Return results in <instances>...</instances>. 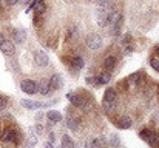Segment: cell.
<instances>
[{
    "label": "cell",
    "mask_w": 159,
    "mask_h": 148,
    "mask_svg": "<svg viewBox=\"0 0 159 148\" xmlns=\"http://www.w3.org/2000/svg\"><path fill=\"white\" fill-rule=\"evenodd\" d=\"M47 117H48L50 122H54V123H57V122L62 120V114H60L59 111H54V110H51V111L47 113Z\"/></svg>",
    "instance_id": "obj_12"
},
{
    "label": "cell",
    "mask_w": 159,
    "mask_h": 148,
    "mask_svg": "<svg viewBox=\"0 0 159 148\" xmlns=\"http://www.w3.org/2000/svg\"><path fill=\"white\" fill-rule=\"evenodd\" d=\"M87 47L90 49H93V51H96V49H101L102 47V37L99 36V34H90L88 37H87Z\"/></svg>",
    "instance_id": "obj_2"
},
{
    "label": "cell",
    "mask_w": 159,
    "mask_h": 148,
    "mask_svg": "<svg viewBox=\"0 0 159 148\" xmlns=\"http://www.w3.org/2000/svg\"><path fill=\"white\" fill-rule=\"evenodd\" d=\"M40 2H43V0H40Z\"/></svg>",
    "instance_id": "obj_37"
},
{
    "label": "cell",
    "mask_w": 159,
    "mask_h": 148,
    "mask_svg": "<svg viewBox=\"0 0 159 148\" xmlns=\"http://www.w3.org/2000/svg\"><path fill=\"white\" fill-rule=\"evenodd\" d=\"M0 11H2V3H0Z\"/></svg>",
    "instance_id": "obj_36"
},
{
    "label": "cell",
    "mask_w": 159,
    "mask_h": 148,
    "mask_svg": "<svg viewBox=\"0 0 159 148\" xmlns=\"http://www.w3.org/2000/svg\"><path fill=\"white\" fill-rule=\"evenodd\" d=\"M0 49L5 56H12L16 52V48H14V43L11 40H2L0 42Z\"/></svg>",
    "instance_id": "obj_5"
},
{
    "label": "cell",
    "mask_w": 159,
    "mask_h": 148,
    "mask_svg": "<svg viewBox=\"0 0 159 148\" xmlns=\"http://www.w3.org/2000/svg\"><path fill=\"white\" fill-rule=\"evenodd\" d=\"M111 144H113L114 147H119V137H117L116 134H111Z\"/></svg>",
    "instance_id": "obj_28"
},
{
    "label": "cell",
    "mask_w": 159,
    "mask_h": 148,
    "mask_svg": "<svg viewBox=\"0 0 159 148\" xmlns=\"http://www.w3.org/2000/svg\"><path fill=\"white\" fill-rule=\"evenodd\" d=\"M3 2H5V3L8 5V6H12V5H16V3H17L19 0H3Z\"/></svg>",
    "instance_id": "obj_29"
},
{
    "label": "cell",
    "mask_w": 159,
    "mask_h": 148,
    "mask_svg": "<svg viewBox=\"0 0 159 148\" xmlns=\"http://www.w3.org/2000/svg\"><path fill=\"white\" fill-rule=\"evenodd\" d=\"M6 106H8V102H6V99H5V97H0V111H3Z\"/></svg>",
    "instance_id": "obj_27"
},
{
    "label": "cell",
    "mask_w": 159,
    "mask_h": 148,
    "mask_svg": "<svg viewBox=\"0 0 159 148\" xmlns=\"http://www.w3.org/2000/svg\"><path fill=\"white\" fill-rule=\"evenodd\" d=\"M116 91L113 90V88H108L105 91V94H104V102H116Z\"/></svg>",
    "instance_id": "obj_13"
},
{
    "label": "cell",
    "mask_w": 159,
    "mask_h": 148,
    "mask_svg": "<svg viewBox=\"0 0 159 148\" xmlns=\"http://www.w3.org/2000/svg\"><path fill=\"white\" fill-rule=\"evenodd\" d=\"M152 133H153V131H150V130H147V128H145V130H141V133H139V137H141L142 141H145V142H147V141L150 139Z\"/></svg>",
    "instance_id": "obj_23"
},
{
    "label": "cell",
    "mask_w": 159,
    "mask_h": 148,
    "mask_svg": "<svg viewBox=\"0 0 159 148\" xmlns=\"http://www.w3.org/2000/svg\"><path fill=\"white\" fill-rule=\"evenodd\" d=\"M37 83L34 82V80H31V79H25V80H22V83H20V90L23 91V93H26V94H36L37 93Z\"/></svg>",
    "instance_id": "obj_1"
},
{
    "label": "cell",
    "mask_w": 159,
    "mask_h": 148,
    "mask_svg": "<svg viewBox=\"0 0 159 148\" xmlns=\"http://www.w3.org/2000/svg\"><path fill=\"white\" fill-rule=\"evenodd\" d=\"M98 79H99V85H105V83H108V82H110V79H111V74L107 71V73H102V74H101Z\"/></svg>",
    "instance_id": "obj_20"
},
{
    "label": "cell",
    "mask_w": 159,
    "mask_h": 148,
    "mask_svg": "<svg viewBox=\"0 0 159 148\" xmlns=\"http://www.w3.org/2000/svg\"><path fill=\"white\" fill-rule=\"evenodd\" d=\"M70 65H71V68H73L74 71H80V70L84 68V59H82L80 56H76V57H73V59L70 60Z\"/></svg>",
    "instance_id": "obj_8"
},
{
    "label": "cell",
    "mask_w": 159,
    "mask_h": 148,
    "mask_svg": "<svg viewBox=\"0 0 159 148\" xmlns=\"http://www.w3.org/2000/svg\"><path fill=\"white\" fill-rule=\"evenodd\" d=\"M37 91H39L42 96H48V94H50V91H51V88H50V83H48V82H43V83H40V85L37 87Z\"/></svg>",
    "instance_id": "obj_16"
},
{
    "label": "cell",
    "mask_w": 159,
    "mask_h": 148,
    "mask_svg": "<svg viewBox=\"0 0 159 148\" xmlns=\"http://www.w3.org/2000/svg\"><path fill=\"white\" fill-rule=\"evenodd\" d=\"M150 65H152V68H153V70H156V71L159 73V59L153 57V59L150 60Z\"/></svg>",
    "instance_id": "obj_26"
},
{
    "label": "cell",
    "mask_w": 159,
    "mask_h": 148,
    "mask_svg": "<svg viewBox=\"0 0 159 148\" xmlns=\"http://www.w3.org/2000/svg\"><path fill=\"white\" fill-rule=\"evenodd\" d=\"M156 56H158V57H159V47H158V48H156Z\"/></svg>",
    "instance_id": "obj_33"
},
{
    "label": "cell",
    "mask_w": 159,
    "mask_h": 148,
    "mask_svg": "<svg viewBox=\"0 0 159 148\" xmlns=\"http://www.w3.org/2000/svg\"><path fill=\"white\" fill-rule=\"evenodd\" d=\"M66 99H68L74 106H77V108H79V106H84V103H85L84 99L80 97V96H77V94H74V93H68V94H66Z\"/></svg>",
    "instance_id": "obj_10"
},
{
    "label": "cell",
    "mask_w": 159,
    "mask_h": 148,
    "mask_svg": "<svg viewBox=\"0 0 159 148\" xmlns=\"http://www.w3.org/2000/svg\"><path fill=\"white\" fill-rule=\"evenodd\" d=\"M85 148H101V139H94V137L88 139L85 142Z\"/></svg>",
    "instance_id": "obj_18"
},
{
    "label": "cell",
    "mask_w": 159,
    "mask_h": 148,
    "mask_svg": "<svg viewBox=\"0 0 159 148\" xmlns=\"http://www.w3.org/2000/svg\"><path fill=\"white\" fill-rule=\"evenodd\" d=\"M147 144L152 148H159V136L156 133H152V136H150V139L147 141Z\"/></svg>",
    "instance_id": "obj_17"
},
{
    "label": "cell",
    "mask_w": 159,
    "mask_h": 148,
    "mask_svg": "<svg viewBox=\"0 0 159 148\" xmlns=\"http://www.w3.org/2000/svg\"><path fill=\"white\" fill-rule=\"evenodd\" d=\"M62 145L65 148H74V142H73V139L70 137V136H62Z\"/></svg>",
    "instance_id": "obj_19"
},
{
    "label": "cell",
    "mask_w": 159,
    "mask_h": 148,
    "mask_svg": "<svg viewBox=\"0 0 159 148\" xmlns=\"http://www.w3.org/2000/svg\"><path fill=\"white\" fill-rule=\"evenodd\" d=\"M114 66H116V57L108 56V57L105 59V62H104V68H105L107 71H111Z\"/></svg>",
    "instance_id": "obj_14"
},
{
    "label": "cell",
    "mask_w": 159,
    "mask_h": 148,
    "mask_svg": "<svg viewBox=\"0 0 159 148\" xmlns=\"http://www.w3.org/2000/svg\"><path fill=\"white\" fill-rule=\"evenodd\" d=\"M117 128L119 130H128V128H131V125H133V120H131V117H128V116H120L119 119H117Z\"/></svg>",
    "instance_id": "obj_6"
},
{
    "label": "cell",
    "mask_w": 159,
    "mask_h": 148,
    "mask_svg": "<svg viewBox=\"0 0 159 148\" xmlns=\"http://www.w3.org/2000/svg\"><path fill=\"white\" fill-rule=\"evenodd\" d=\"M20 3H23V5H26V3H30V0H19Z\"/></svg>",
    "instance_id": "obj_32"
},
{
    "label": "cell",
    "mask_w": 159,
    "mask_h": 148,
    "mask_svg": "<svg viewBox=\"0 0 159 148\" xmlns=\"http://www.w3.org/2000/svg\"><path fill=\"white\" fill-rule=\"evenodd\" d=\"M57 148H65V147H63V145H59V147H57Z\"/></svg>",
    "instance_id": "obj_34"
},
{
    "label": "cell",
    "mask_w": 159,
    "mask_h": 148,
    "mask_svg": "<svg viewBox=\"0 0 159 148\" xmlns=\"http://www.w3.org/2000/svg\"><path fill=\"white\" fill-rule=\"evenodd\" d=\"M12 37H14L16 43H23L26 39V31L23 28H16V29H12Z\"/></svg>",
    "instance_id": "obj_7"
},
{
    "label": "cell",
    "mask_w": 159,
    "mask_h": 148,
    "mask_svg": "<svg viewBox=\"0 0 159 148\" xmlns=\"http://www.w3.org/2000/svg\"><path fill=\"white\" fill-rule=\"evenodd\" d=\"M34 62L37 63V66H48V63H50V57L45 54V51L37 49V51L34 52Z\"/></svg>",
    "instance_id": "obj_3"
},
{
    "label": "cell",
    "mask_w": 159,
    "mask_h": 148,
    "mask_svg": "<svg viewBox=\"0 0 159 148\" xmlns=\"http://www.w3.org/2000/svg\"><path fill=\"white\" fill-rule=\"evenodd\" d=\"M20 103L28 108V110H39V108H43L47 105H51V103H42V102H36V100H30V99H22Z\"/></svg>",
    "instance_id": "obj_4"
},
{
    "label": "cell",
    "mask_w": 159,
    "mask_h": 148,
    "mask_svg": "<svg viewBox=\"0 0 159 148\" xmlns=\"http://www.w3.org/2000/svg\"><path fill=\"white\" fill-rule=\"evenodd\" d=\"M45 148H53V144H51V142H47V144H45Z\"/></svg>",
    "instance_id": "obj_31"
},
{
    "label": "cell",
    "mask_w": 159,
    "mask_h": 148,
    "mask_svg": "<svg viewBox=\"0 0 159 148\" xmlns=\"http://www.w3.org/2000/svg\"><path fill=\"white\" fill-rule=\"evenodd\" d=\"M16 136H17V133H16L14 130L6 128V130H3V133H2L0 139H2L3 142H9V141H14V139H16Z\"/></svg>",
    "instance_id": "obj_9"
},
{
    "label": "cell",
    "mask_w": 159,
    "mask_h": 148,
    "mask_svg": "<svg viewBox=\"0 0 159 148\" xmlns=\"http://www.w3.org/2000/svg\"><path fill=\"white\" fill-rule=\"evenodd\" d=\"M130 40H131V37L127 34V36H124V39H122V43H128Z\"/></svg>",
    "instance_id": "obj_30"
},
{
    "label": "cell",
    "mask_w": 159,
    "mask_h": 148,
    "mask_svg": "<svg viewBox=\"0 0 159 148\" xmlns=\"http://www.w3.org/2000/svg\"><path fill=\"white\" fill-rule=\"evenodd\" d=\"M36 144H37V137H36V136H30V137H28V141L25 142V145H23V147H25V148H33Z\"/></svg>",
    "instance_id": "obj_24"
},
{
    "label": "cell",
    "mask_w": 159,
    "mask_h": 148,
    "mask_svg": "<svg viewBox=\"0 0 159 148\" xmlns=\"http://www.w3.org/2000/svg\"><path fill=\"white\" fill-rule=\"evenodd\" d=\"M104 108L107 111H113L116 108V102H104Z\"/></svg>",
    "instance_id": "obj_25"
},
{
    "label": "cell",
    "mask_w": 159,
    "mask_h": 148,
    "mask_svg": "<svg viewBox=\"0 0 159 148\" xmlns=\"http://www.w3.org/2000/svg\"><path fill=\"white\" fill-rule=\"evenodd\" d=\"M66 127H68L70 130L76 131V130L79 128V122H77L76 119H71V117H68V120H66Z\"/></svg>",
    "instance_id": "obj_21"
},
{
    "label": "cell",
    "mask_w": 159,
    "mask_h": 148,
    "mask_svg": "<svg viewBox=\"0 0 159 148\" xmlns=\"http://www.w3.org/2000/svg\"><path fill=\"white\" fill-rule=\"evenodd\" d=\"M144 74H145V73H134V74H131V76L128 77V82H130L131 85H138V83L142 80Z\"/></svg>",
    "instance_id": "obj_15"
},
{
    "label": "cell",
    "mask_w": 159,
    "mask_h": 148,
    "mask_svg": "<svg viewBox=\"0 0 159 148\" xmlns=\"http://www.w3.org/2000/svg\"><path fill=\"white\" fill-rule=\"evenodd\" d=\"M50 88L51 90H59V88H62V85H63V82H62V77L59 76V74H54L53 77L50 79Z\"/></svg>",
    "instance_id": "obj_11"
},
{
    "label": "cell",
    "mask_w": 159,
    "mask_h": 148,
    "mask_svg": "<svg viewBox=\"0 0 159 148\" xmlns=\"http://www.w3.org/2000/svg\"><path fill=\"white\" fill-rule=\"evenodd\" d=\"M98 2V6L99 8H104V9H111V0H96Z\"/></svg>",
    "instance_id": "obj_22"
},
{
    "label": "cell",
    "mask_w": 159,
    "mask_h": 148,
    "mask_svg": "<svg viewBox=\"0 0 159 148\" xmlns=\"http://www.w3.org/2000/svg\"><path fill=\"white\" fill-rule=\"evenodd\" d=\"M2 40H3V39H2V36H0V42H2Z\"/></svg>",
    "instance_id": "obj_35"
}]
</instances>
